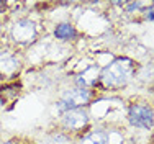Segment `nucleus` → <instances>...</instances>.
I'll return each instance as SVG.
<instances>
[{
  "label": "nucleus",
  "mask_w": 154,
  "mask_h": 144,
  "mask_svg": "<svg viewBox=\"0 0 154 144\" xmlns=\"http://www.w3.org/2000/svg\"><path fill=\"white\" fill-rule=\"evenodd\" d=\"M128 123L138 130H151L154 126V110L146 102H133L126 110Z\"/></svg>",
  "instance_id": "f03ea898"
},
{
  "label": "nucleus",
  "mask_w": 154,
  "mask_h": 144,
  "mask_svg": "<svg viewBox=\"0 0 154 144\" xmlns=\"http://www.w3.org/2000/svg\"><path fill=\"white\" fill-rule=\"evenodd\" d=\"M90 98H92V92L89 88H84V87L71 88L62 95V98L57 103V110L66 113L74 108H82L84 105H87L90 102Z\"/></svg>",
  "instance_id": "7ed1b4c3"
},
{
  "label": "nucleus",
  "mask_w": 154,
  "mask_h": 144,
  "mask_svg": "<svg viewBox=\"0 0 154 144\" xmlns=\"http://www.w3.org/2000/svg\"><path fill=\"white\" fill-rule=\"evenodd\" d=\"M2 144H23V142L17 141V139H12V141H5V142H2Z\"/></svg>",
  "instance_id": "f8f14e48"
},
{
  "label": "nucleus",
  "mask_w": 154,
  "mask_h": 144,
  "mask_svg": "<svg viewBox=\"0 0 154 144\" xmlns=\"http://www.w3.org/2000/svg\"><path fill=\"white\" fill-rule=\"evenodd\" d=\"M152 142H154V138H152Z\"/></svg>",
  "instance_id": "2eb2a0df"
},
{
  "label": "nucleus",
  "mask_w": 154,
  "mask_h": 144,
  "mask_svg": "<svg viewBox=\"0 0 154 144\" xmlns=\"http://www.w3.org/2000/svg\"><path fill=\"white\" fill-rule=\"evenodd\" d=\"M20 59L12 49L0 51V77L2 79H13L20 71Z\"/></svg>",
  "instance_id": "0eeeda50"
},
{
  "label": "nucleus",
  "mask_w": 154,
  "mask_h": 144,
  "mask_svg": "<svg viewBox=\"0 0 154 144\" xmlns=\"http://www.w3.org/2000/svg\"><path fill=\"white\" fill-rule=\"evenodd\" d=\"M61 123L62 128L67 131H82L84 128L89 126V115L82 108H74L62 113Z\"/></svg>",
  "instance_id": "423d86ee"
},
{
  "label": "nucleus",
  "mask_w": 154,
  "mask_h": 144,
  "mask_svg": "<svg viewBox=\"0 0 154 144\" xmlns=\"http://www.w3.org/2000/svg\"><path fill=\"white\" fill-rule=\"evenodd\" d=\"M125 5H126V10H125V12L133 13V12H136V10H139L141 7H144L146 3H143V2H130V3H125Z\"/></svg>",
  "instance_id": "9d476101"
},
{
  "label": "nucleus",
  "mask_w": 154,
  "mask_h": 144,
  "mask_svg": "<svg viewBox=\"0 0 154 144\" xmlns=\"http://www.w3.org/2000/svg\"><path fill=\"white\" fill-rule=\"evenodd\" d=\"M125 136L120 130L113 128H97L82 136L80 144H123Z\"/></svg>",
  "instance_id": "20e7f679"
},
{
  "label": "nucleus",
  "mask_w": 154,
  "mask_h": 144,
  "mask_svg": "<svg viewBox=\"0 0 154 144\" xmlns=\"http://www.w3.org/2000/svg\"><path fill=\"white\" fill-rule=\"evenodd\" d=\"M2 105H3V103H2V100H0V108H2Z\"/></svg>",
  "instance_id": "4468645a"
},
{
  "label": "nucleus",
  "mask_w": 154,
  "mask_h": 144,
  "mask_svg": "<svg viewBox=\"0 0 154 144\" xmlns=\"http://www.w3.org/2000/svg\"><path fill=\"white\" fill-rule=\"evenodd\" d=\"M136 74V62L130 57H118L100 72V85L107 90H118L130 84Z\"/></svg>",
  "instance_id": "f257e3e1"
},
{
  "label": "nucleus",
  "mask_w": 154,
  "mask_h": 144,
  "mask_svg": "<svg viewBox=\"0 0 154 144\" xmlns=\"http://www.w3.org/2000/svg\"><path fill=\"white\" fill-rule=\"evenodd\" d=\"M12 38L13 41L18 43V44H28V43H33L38 36V28L36 25L33 23L31 20L28 18H20L13 23L12 26Z\"/></svg>",
  "instance_id": "39448f33"
},
{
  "label": "nucleus",
  "mask_w": 154,
  "mask_h": 144,
  "mask_svg": "<svg viewBox=\"0 0 154 144\" xmlns=\"http://www.w3.org/2000/svg\"><path fill=\"white\" fill-rule=\"evenodd\" d=\"M77 36V29L71 23H59L54 28V38L59 41H69Z\"/></svg>",
  "instance_id": "6e6552de"
},
{
  "label": "nucleus",
  "mask_w": 154,
  "mask_h": 144,
  "mask_svg": "<svg viewBox=\"0 0 154 144\" xmlns=\"http://www.w3.org/2000/svg\"><path fill=\"white\" fill-rule=\"evenodd\" d=\"M146 20L154 21V8H151V10H148V12H146Z\"/></svg>",
  "instance_id": "9b49d317"
},
{
  "label": "nucleus",
  "mask_w": 154,
  "mask_h": 144,
  "mask_svg": "<svg viewBox=\"0 0 154 144\" xmlns=\"http://www.w3.org/2000/svg\"><path fill=\"white\" fill-rule=\"evenodd\" d=\"M3 10H5V2H0V13H2Z\"/></svg>",
  "instance_id": "ddd939ff"
},
{
  "label": "nucleus",
  "mask_w": 154,
  "mask_h": 144,
  "mask_svg": "<svg viewBox=\"0 0 154 144\" xmlns=\"http://www.w3.org/2000/svg\"><path fill=\"white\" fill-rule=\"evenodd\" d=\"M46 144H74V142H72L71 138H67V136L62 134V133H54V134L48 139Z\"/></svg>",
  "instance_id": "1a4fd4ad"
}]
</instances>
